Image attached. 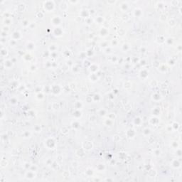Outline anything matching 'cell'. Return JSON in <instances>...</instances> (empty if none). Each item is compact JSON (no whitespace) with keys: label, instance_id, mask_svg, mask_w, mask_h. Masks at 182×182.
Listing matches in <instances>:
<instances>
[{"label":"cell","instance_id":"obj_1","mask_svg":"<svg viewBox=\"0 0 182 182\" xmlns=\"http://www.w3.org/2000/svg\"><path fill=\"white\" fill-rule=\"evenodd\" d=\"M43 9L46 12H51L54 10L55 4L53 1H46V2H43Z\"/></svg>","mask_w":182,"mask_h":182},{"label":"cell","instance_id":"obj_2","mask_svg":"<svg viewBox=\"0 0 182 182\" xmlns=\"http://www.w3.org/2000/svg\"><path fill=\"white\" fill-rule=\"evenodd\" d=\"M93 143L90 141H85L83 144V148L85 150H90L93 149Z\"/></svg>","mask_w":182,"mask_h":182},{"label":"cell","instance_id":"obj_3","mask_svg":"<svg viewBox=\"0 0 182 182\" xmlns=\"http://www.w3.org/2000/svg\"><path fill=\"white\" fill-rule=\"evenodd\" d=\"M59 7H60V9L61 11L66 12L68 9V5L66 2H60V4H59Z\"/></svg>","mask_w":182,"mask_h":182},{"label":"cell","instance_id":"obj_4","mask_svg":"<svg viewBox=\"0 0 182 182\" xmlns=\"http://www.w3.org/2000/svg\"><path fill=\"white\" fill-rule=\"evenodd\" d=\"M128 8H129V4H128L127 2H123L121 3V4H120V9L122 10L123 12H125L128 9Z\"/></svg>","mask_w":182,"mask_h":182},{"label":"cell","instance_id":"obj_5","mask_svg":"<svg viewBox=\"0 0 182 182\" xmlns=\"http://www.w3.org/2000/svg\"><path fill=\"white\" fill-rule=\"evenodd\" d=\"M133 14H134V16L136 17H140L142 14H143V12H142V10L140 9V8H136L134 12H133Z\"/></svg>","mask_w":182,"mask_h":182},{"label":"cell","instance_id":"obj_6","mask_svg":"<svg viewBox=\"0 0 182 182\" xmlns=\"http://www.w3.org/2000/svg\"><path fill=\"white\" fill-rule=\"evenodd\" d=\"M168 24H169V25L171 26H174L176 25V21H175L174 19H169Z\"/></svg>","mask_w":182,"mask_h":182},{"label":"cell","instance_id":"obj_7","mask_svg":"<svg viewBox=\"0 0 182 182\" xmlns=\"http://www.w3.org/2000/svg\"><path fill=\"white\" fill-rule=\"evenodd\" d=\"M171 4H172V6L176 7V6H177V5H178V1H176V0H174V1H171Z\"/></svg>","mask_w":182,"mask_h":182},{"label":"cell","instance_id":"obj_8","mask_svg":"<svg viewBox=\"0 0 182 182\" xmlns=\"http://www.w3.org/2000/svg\"><path fill=\"white\" fill-rule=\"evenodd\" d=\"M116 2H117L116 1H114V2H113V1H112V2L108 1V2H107V4H115Z\"/></svg>","mask_w":182,"mask_h":182}]
</instances>
